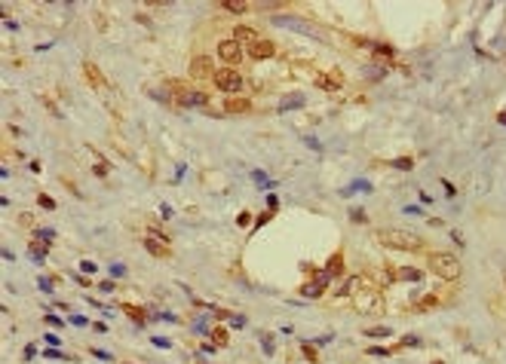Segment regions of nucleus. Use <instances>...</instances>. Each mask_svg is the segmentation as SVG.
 <instances>
[{
	"mask_svg": "<svg viewBox=\"0 0 506 364\" xmlns=\"http://www.w3.org/2000/svg\"><path fill=\"white\" fill-rule=\"evenodd\" d=\"M160 214H163V221H169V214H172V208H169V205H160Z\"/></svg>",
	"mask_w": 506,
	"mask_h": 364,
	"instance_id": "nucleus-45",
	"label": "nucleus"
},
{
	"mask_svg": "<svg viewBox=\"0 0 506 364\" xmlns=\"http://www.w3.org/2000/svg\"><path fill=\"white\" fill-rule=\"evenodd\" d=\"M249 56L255 59V61H261V59H273V56H276V43H273V40H258L255 46H249Z\"/></svg>",
	"mask_w": 506,
	"mask_h": 364,
	"instance_id": "nucleus-7",
	"label": "nucleus"
},
{
	"mask_svg": "<svg viewBox=\"0 0 506 364\" xmlns=\"http://www.w3.org/2000/svg\"><path fill=\"white\" fill-rule=\"evenodd\" d=\"M325 269H329L332 272V276H340V272H344V254H332V257H329V263H325Z\"/></svg>",
	"mask_w": 506,
	"mask_h": 364,
	"instance_id": "nucleus-14",
	"label": "nucleus"
},
{
	"mask_svg": "<svg viewBox=\"0 0 506 364\" xmlns=\"http://www.w3.org/2000/svg\"><path fill=\"white\" fill-rule=\"evenodd\" d=\"M40 340H43V343H46V346H52V349H56V346H59V343H62V340H59V337H56V334H52V331H49V334H43V337H40Z\"/></svg>",
	"mask_w": 506,
	"mask_h": 364,
	"instance_id": "nucleus-31",
	"label": "nucleus"
},
{
	"mask_svg": "<svg viewBox=\"0 0 506 364\" xmlns=\"http://www.w3.org/2000/svg\"><path fill=\"white\" fill-rule=\"evenodd\" d=\"M270 217H273V211H261V217H258V221H255V227H252V230H261L267 221H270Z\"/></svg>",
	"mask_w": 506,
	"mask_h": 364,
	"instance_id": "nucleus-30",
	"label": "nucleus"
},
{
	"mask_svg": "<svg viewBox=\"0 0 506 364\" xmlns=\"http://www.w3.org/2000/svg\"><path fill=\"white\" fill-rule=\"evenodd\" d=\"M304 95H292V98H282L279 101V111H298V107H304Z\"/></svg>",
	"mask_w": 506,
	"mask_h": 364,
	"instance_id": "nucleus-16",
	"label": "nucleus"
},
{
	"mask_svg": "<svg viewBox=\"0 0 506 364\" xmlns=\"http://www.w3.org/2000/svg\"><path fill=\"white\" fill-rule=\"evenodd\" d=\"M98 291H104V294H111V291H117V288H114V282H101V285H98Z\"/></svg>",
	"mask_w": 506,
	"mask_h": 364,
	"instance_id": "nucleus-40",
	"label": "nucleus"
},
{
	"mask_svg": "<svg viewBox=\"0 0 506 364\" xmlns=\"http://www.w3.org/2000/svg\"><path fill=\"white\" fill-rule=\"evenodd\" d=\"M233 40H237L240 46H255L261 40V34L255 28H249V25H237V28H233Z\"/></svg>",
	"mask_w": 506,
	"mask_h": 364,
	"instance_id": "nucleus-5",
	"label": "nucleus"
},
{
	"mask_svg": "<svg viewBox=\"0 0 506 364\" xmlns=\"http://www.w3.org/2000/svg\"><path fill=\"white\" fill-rule=\"evenodd\" d=\"M46 321H49L52 327H62V324H65V318H62V315H56V312H46Z\"/></svg>",
	"mask_w": 506,
	"mask_h": 364,
	"instance_id": "nucleus-32",
	"label": "nucleus"
},
{
	"mask_svg": "<svg viewBox=\"0 0 506 364\" xmlns=\"http://www.w3.org/2000/svg\"><path fill=\"white\" fill-rule=\"evenodd\" d=\"M249 217H252V214H249V211H243V214L237 217V224H240V227H246V224H249Z\"/></svg>",
	"mask_w": 506,
	"mask_h": 364,
	"instance_id": "nucleus-44",
	"label": "nucleus"
},
{
	"mask_svg": "<svg viewBox=\"0 0 506 364\" xmlns=\"http://www.w3.org/2000/svg\"><path fill=\"white\" fill-rule=\"evenodd\" d=\"M316 86L325 89V92H337V89L344 86V77L335 74V70H332V74H319V77H316Z\"/></svg>",
	"mask_w": 506,
	"mask_h": 364,
	"instance_id": "nucleus-10",
	"label": "nucleus"
},
{
	"mask_svg": "<svg viewBox=\"0 0 506 364\" xmlns=\"http://www.w3.org/2000/svg\"><path fill=\"white\" fill-rule=\"evenodd\" d=\"M356 306L362 309V312H374V309H381V291H359Z\"/></svg>",
	"mask_w": 506,
	"mask_h": 364,
	"instance_id": "nucleus-6",
	"label": "nucleus"
},
{
	"mask_svg": "<svg viewBox=\"0 0 506 364\" xmlns=\"http://www.w3.org/2000/svg\"><path fill=\"white\" fill-rule=\"evenodd\" d=\"M43 355H46V358H59V361H71V358H68L65 352H59V349H46Z\"/></svg>",
	"mask_w": 506,
	"mask_h": 364,
	"instance_id": "nucleus-35",
	"label": "nucleus"
},
{
	"mask_svg": "<svg viewBox=\"0 0 506 364\" xmlns=\"http://www.w3.org/2000/svg\"><path fill=\"white\" fill-rule=\"evenodd\" d=\"M436 306H439V297H436V294H426V297H421L418 303H414L418 312H426V309H436Z\"/></svg>",
	"mask_w": 506,
	"mask_h": 364,
	"instance_id": "nucleus-17",
	"label": "nucleus"
},
{
	"mask_svg": "<svg viewBox=\"0 0 506 364\" xmlns=\"http://www.w3.org/2000/svg\"><path fill=\"white\" fill-rule=\"evenodd\" d=\"M92 172H95L98 178H107V172H111V166H107V159H101V156H98V159H95V166H92Z\"/></svg>",
	"mask_w": 506,
	"mask_h": 364,
	"instance_id": "nucleus-24",
	"label": "nucleus"
},
{
	"mask_svg": "<svg viewBox=\"0 0 506 364\" xmlns=\"http://www.w3.org/2000/svg\"><path fill=\"white\" fill-rule=\"evenodd\" d=\"M393 331H390V327L387 324H381V327H368V331H365V337H390Z\"/></svg>",
	"mask_w": 506,
	"mask_h": 364,
	"instance_id": "nucleus-26",
	"label": "nucleus"
},
{
	"mask_svg": "<svg viewBox=\"0 0 506 364\" xmlns=\"http://www.w3.org/2000/svg\"><path fill=\"white\" fill-rule=\"evenodd\" d=\"M178 104H184V107H209V95L206 92H181V95H178Z\"/></svg>",
	"mask_w": 506,
	"mask_h": 364,
	"instance_id": "nucleus-12",
	"label": "nucleus"
},
{
	"mask_svg": "<svg viewBox=\"0 0 506 364\" xmlns=\"http://www.w3.org/2000/svg\"><path fill=\"white\" fill-rule=\"evenodd\" d=\"M144 248H148L151 254H154V257H169V245H160V242H154V239H148V236H144Z\"/></svg>",
	"mask_w": 506,
	"mask_h": 364,
	"instance_id": "nucleus-13",
	"label": "nucleus"
},
{
	"mask_svg": "<svg viewBox=\"0 0 506 364\" xmlns=\"http://www.w3.org/2000/svg\"><path fill=\"white\" fill-rule=\"evenodd\" d=\"M368 355H390V349H381V346H371Z\"/></svg>",
	"mask_w": 506,
	"mask_h": 364,
	"instance_id": "nucleus-41",
	"label": "nucleus"
},
{
	"mask_svg": "<svg viewBox=\"0 0 506 364\" xmlns=\"http://www.w3.org/2000/svg\"><path fill=\"white\" fill-rule=\"evenodd\" d=\"M83 74H86V80H89V86H92V89H98V92H104V89H107V80L101 77V70H98L92 61H83Z\"/></svg>",
	"mask_w": 506,
	"mask_h": 364,
	"instance_id": "nucleus-8",
	"label": "nucleus"
},
{
	"mask_svg": "<svg viewBox=\"0 0 506 364\" xmlns=\"http://www.w3.org/2000/svg\"><path fill=\"white\" fill-rule=\"evenodd\" d=\"M95 269H98V266H95L92 260H80V272H83V276H92Z\"/></svg>",
	"mask_w": 506,
	"mask_h": 364,
	"instance_id": "nucleus-28",
	"label": "nucleus"
},
{
	"mask_svg": "<svg viewBox=\"0 0 506 364\" xmlns=\"http://www.w3.org/2000/svg\"><path fill=\"white\" fill-rule=\"evenodd\" d=\"M92 331H95V334H107V324H104V321H95Z\"/></svg>",
	"mask_w": 506,
	"mask_h": 364,
	"instance_id": "nucleus-42",
	"label": "nucleus"
},
{
	"mask_svg": "<svg viewBox=\"0 0 506 364\" xmlns=\"http://www.w3.org/2000/svg\"><path fill=\"white\" fill-rule=\"evenodd\" d=\"M120 309H123V312H126V315H129L132 321H138V324H144V309H141V306H132V303H123Z\"/></svg>",
	"mask_w": 506,
	"mask_h": 364,
	"instance_id": "nucleus-15",
	"label": "nucleus"
},
{
	"mask_svg": "<svg viewBox=\"0 0 506 364\" xmlns=\"http://www.w3.org/2000/svg\"><path fill=\"white\" fill-rule=\"evenodd\" d=\"M215 86L221 89V92H227V95H240V89H243V77H240V70L237 67H221V70H215Z\"/></svg>",
	"mask_w": 506,
	"mask_h": 364,
	"instance_id": "nucleus-3",
	"label": "nucleus"
},
{
	"mask_svg": "<svg viewBox=\"0 0 506 364\" xmlns=\"http://www.w3.org/2000/svg\"><path fill=\"white\" fill-rule=\"evenodd\" d=\"M212 343H215V346H227V343H230L224 327H215V331H212Z\"/></svg>",
	"mask_w": 506,
	"mask_h": 364,
	"instance_id": "nucleus-23",
	"label": "nucleus"
},
{
	"mask_svg": "<svg viewBox=\"0 0 506 364\" xmlns=\"http://www.w3.org/2000/svg\"><path fill=\"white\" fill-rule=\"evenodd\" d=\"M221 9H227V12H233V15H240V12L249 9V3H243V0H224Z\"/></svg>",
	"mask_w": 506,
	"mask_h": 364,
	"instance_id": "nucleus-19",
	"label": "nucleus"
},
{
	"mask_svg": "<svg viewBox=\"0 0 506 364\" xmlns=\"http://www.w3.org/2000/svg\"><path fill=\"white\" fill-rule=\"evenodd\" d=\"M350 221H353V224H365L368 217H365V211H362V208H353V211H350Z\"/></svg>",
	"mask_w": 506,
	"mask_h": 364,
	"instance_id": "nucleus-27",
	"label": "nucleus"
},
{
	"mask_svg": "<svg viewBox=\"0 0 506 364\" xmlns=\"http://www.w3.org/2000/svg\"><path fill=\"white\" fill-rule=\"evenodd\" d=\"M92 355H95V358H101V361H114V355H111V352H101V349H92Z\"/></svg>",
	"mask_w": 506,
	"mask_h": 364,
	"instance_id": "nucleus-38",
	"label": "nucleus"
},
{
	"mask_svg": "<svg viewBox=\"0 0 506 364\" xmlns=\"http://www.w3.org/2000/svg\"><path fill=\"white\" fill-rule=\"evenodd\" d=\"M429 266H432V272H436L439 279H445V282L460 279V260L454 257V254H448V251H432V254H429Z\"/></svg>",
	"mask_w": 506,
	"mask_h": 364,
	"instance_id": "nucleus-2",
	"label": "nucleus"
},
{
	"mask_svg": "<svg viewBox=\"0 0 506 364\" xmlns=\"http://www.w3.org/2000/svg\"><path fill=\"white\" fill-rule=\"evenodd\" d=\"M224 111H227V114H246V111H252V101L243 98V95H227Z\"/></svg>",
	"mask_w": 506,
	"mask_h": 364,
	"instance_id": "nucleus-11",
	"label": "nucleus"
},
{
	"mask_svg": "<svg viewBox=\"0 0 506 364\" xmlns=\"http://www.w3.org/2000/svg\"><path fill=\"white\" fill-rule=\"evenodd\" d=\"M154 346H157V349H172V340H166V337H154Z\"/></svg>",
	"mask_w": 506,
	"mask_h": 364,
	"instance_id": "nucleus-34",
	"label": "nucleus"
},
{
	"mask_svg": "<svg viewBox=\"0 0 506 364\" xmlns=\"http://www.w3.org/2000/svg\"><path fill=\"white\" fill-rule=\"evenodd\" d=\"M111 276H126V266L123 263H111Z\"/></svg>",
	"mask_w": 506,
	"mask_h": 364,
	"instance_id": "nucleus-37",
	"label": "nucleus"
},
{
	"mask_svg": "<svg viewBox=\"0 0 506 364\" xmlns=\"http://www.w3.org/2000/svg\"><path fill=\"white\" fill-rule=\"evenodd\" d=\"M148 239H154V242H160V245H169V236L160 233V230H154V227L148 230Z\"/></svg>",
	"mask_w": 506,
	"mask_h": 364,
	"instance_id": "nucleus-25",
	"label": "nucleus"
},
{
	"mask_svg": "<svg viewBox=\"0 0 506 364\" xmlns=\"http://www.w3.org/2000/svg\"><path fill=\"white\" fill-rule=\"evenodd\" d=\"M19 224H22V227H31V224H34L31 214H19Z\"/></svg>",
	"mask_w": 506,
	"mask_h": 364,
	"instance_id": "nucleus-43",
	"label": "nucleus"
},
{
	"mask_svg": "<svg viewBox=\"0 0 506 364\" xmlns=\"http://www.w3.org/2000/svg\"><path fill=\"white\" fill-rule=\"evenodd\" d=\"M319 294H322V285H319V282L304 285V288H301V297H319Z\"/></svg>",
	"mask_w": 506,
	"mask_h": 364,
	"instance_id": "nucleus-22",
	"label": "nucleus"
},
{
	"mask_svg": "<svg viewBox=\"0 0 506 364\" xmlns=\"http://www.w3.org/2000/svg\"><path fill=\"white\" fill-rule=\"evenodd\" d=\"M218 59L224 61V67H240V61H243V46L237 43V40H221L218 43Z\"/></svg>",
	"mask_w": 506,
	"mask_h": 364,
	"instance_id": "nucleus-4",
	"label": "nucleus"
},
{
	"mask_svg": "<svg viewBox=\"0 0 506 364\" xmlns=\"http://www.w3.org/2000/svg\"><path fill=\"white\" fill-rule=\"evenodd\" d=\"M396 279H402V282H421V269H399V272H396Z\"/></svg>",
	"mask_w": 506,
	"mask_h": 364,
	"instance_id": "nucleus-21",
	"label": "nucleus"
},
{
	"mask_svg": "<svg viewBox=\"0 0 506 364\" xmlns=\"http://www.w3.org/2000/svg\"><path fill=\"white\" fill-rule=\"evenodd\" d=\"M374 52H377V56H393V46H387V43H374Z\"/></svg>",
	"mask_w": 506,
	"mask_h": 364,
	"instance_id": "nucleus-33",
	"label": "nucleus"
},
{
	"mask_svg": "<svg viewBox=\"0 0 506 364\" xmlns=\"http://www.w3.org/2000/svg\"><path fill=\"white\" fill-rule=\"evenodd\" d=\"M301 349H304V355H307V358H310V361H316V349H313V346H310V343H304V346H301Z\"/></svg>",
	"mask_w": 506,
	"mask_h": 364,
	"instance_id": "nucleus-36",
	"label": "nucleus"
},
{
	"mask_svg": "<svg viewBox=\"0 0 506 364\" xmlns=\"http://www.w3.org/2000/svg\"><path fill=\"white\" fill-rule=\"evenodd\" d=\"M497 122H500V125H506V111H503V114L497 117Z\"/></svg>",
	"mask_w": 506,
	"mask_h": 364,
	"instance_id": "nucleus-46",
	"label": "nucleus"
},
{
	"mask_svg": "<svg viewBox=\"0 0 506 364\" xmlns=\"http://www.w3.org/2000/svg\"><path fill=\"white\" fill-rule=\"evenodd\" d=\"M390 166L399 169V172H411V169H414V159H411V156H399V159H393Z\"/></svg>",
	"mask_w": 506,
	"mask_h": 364,
	"instance_id": "nucleus-20",
	"label": "nucleus"
},
{
	"mask_svg": "<svg viewBox=\"0 0 506 364\" xmlns=\"http://www.w3.org/2000/svg\"><path fill=\"white\" fill-rule=\"evenodd\" d=\"M432 364H442V361H432Z\"/></svg>",
	"mask_w": 506,
	"mask_h": 364,
	"instance_id": "nucleus-47",
	"label": "nucleus"
},
{
	"mask_svg": "<svg viewBox=\"0 0 506 364\" xmlns=\"http://www.w3.org/2000/svg\"><path fill=\"white\" fill-rule=\"evenodd\" d=\"M37 285H40V291H43V294H52V285H49V279H40Z\"/></svg>",
	"mask_w": 506,
	"mask_h": 364,
	"instance_id": "nucleus-39",
	"label": "nucleus"
},
{
	"mask_svg": "<svg viewBox=\"0 0 506 364\" xmlns=\"http://www.w3.org/2000/svg\"><path fill=\"white\" fill-rule=\"evenodd\" d=\"M359 288H362V279H359V276H353V279H347V282H344V288H340V294H344V297H350V294H359Z\"/></svg>",
	"mask_w": 506,
	"mask_h": 364,
	"instance_id": "nucleus-18",
	"label": "nucleus"
},
{
	"mask_svg": "<svg viewBox=\"0 0 506 364\" xmlns=\"http://www.w3.org/2000/svg\"><path fill=\"white\" fill-rule=\"evenodd\" d=\"M374 239L381 242V245H387V248H399V251H418V248L423 245L418 233H408V230H393V227H387V230H377V233H374Z\"/></svg>",
	"mask_w": 506,
	"mask_h": 364,
	"instance_id": "nucleus-1",
	"label": "nucleus"
},
{
	"mask_svg": "<svg viewBox=\"0 0 506 364\" xmlns=\"http://www.w3.org/2000/svg\"><path fill=\"white\" fill-rule=\"evenodd\" d=\"M37 202H40V205H43L46 211H52V208H56V202H52V199H49L46 193H37Z\"/></svg>",
	"mask_w": 506,
	"mask_h": 364,
	"instance_id": "nucleus-29",
	"label": "nucleus"
},
{
	"mask_svg": "<svg viewBox=\"0 0 506 364\" xmlns=\"http://www.w3.org/2000/svg\"><path fill=\"white\" fill-rule=\"evenodd\" d=\"M212 70H215V64H212L209 56H193V61H190V77H212Z\"/></svg>",
	"mask_w": 506,
	"mask_h": 364,
	"instance_id": "nucleus-9",
	"label": "nucleus"
}]
</instances>
